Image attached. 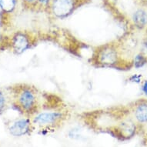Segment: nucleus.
I'll list each match as a JSON object with an SVG mask.
<instances>
[{"instance_id":"dca6fc26","label":"nucleus","mask_w":147,"mask_h":147,"mask_svg":"<svg viewBox=\"0 0 147 147\" xmlns=\"http://www.w3.org/2000/svg\"><path fill=\"white\" fill-rule=\"evenodd\" d=\"M142 91L144 93L145 96H147V80H144L142 84Z\"/></svg>"},{"instance_id":"1a4fd4ad","label":"nucleus","mask_w":147,"mask_h":147,"mask_svg":"<svg viewBox=\"0 0 147 147\" xmlns=\"http://www.w3.org/2000/svg\"><path fill=\"white\" fill-rule=\"evenodd\" d=\"M116 131L121 137L128 139L135 135L136 126L133 121L129 119H124L119 123V125L116 127Z\"/></svg>"},{"instance_id":"2eb2a0df","label":"nucleus","mask_w":147,"mask_h":147,"mask_svg":"<svg viewBox=\"0 0 147 147\" xmlns=\"http://www.w3.org/2000/svg\"><path fill=\"white\" fill-rule=\"evenodd\" d=\"M142 76L141 74H133L129 77V81L130 82H135V83H141L142 82Z\"/></svg>"},{"instance_id":"39448f33","label":"nucleus","mask_w":147,"mask_h":147,"mask_svg":"<svg viewBox=\"0 0 147 147\" xmlns=\"http://www.w3.org/2000/svg\"><path fill=\"white\" fill-rule=\"evenodd\" d=\"M34 43L33 37L27 32L19 31L15 32L9 40V46L12 52L20 55L32 47Z\"/></svg>"},{"instance_id":"6e6552de","label":"nucleus","mask_w":147,"mask_h":147,"mask_svg":"<svg viewBox=\"0 0 147 147\" xmlns=\"http://www.w3.org/2000/svg\"><path fill=\"white\" fill-rule=\"evenodd\" d=\"M133 116L136 122L140 125L147 124V102L140 101L133 106Z\"/></svg>"},{"instance_id":"f03ea898","label":"nucleus","mask_w":147,"mask_h":147,"mask_svg":"<svg viewBox=\"0 0 147 147\" xmlns=\"http://www.w3.org/2000/svg\"><path fill=\"white\" fill-rule=\"evenodd\" d=\"M66 119V113L62 110L38 112L34 114L32 119L33 125L40 128L41 132L55 130Z\"/></svg>"},{"instance_id":"ddd939ff","label":"nucleus","mask_w":147,"mask_h":147,"mask_svg":"<svg viewBox=\"0 0 147 147\" xmlns=\"http://www.w3.org/2000/svg\"><path fill=\"white\" fill-rule=\"evenodd\" d=\"M52 0H37V11L47 12Z\"/></svg>"},{"instance_id":"423d86ee","label":"nucleus","mask_w":147,"mask_h":147,"mask_svg":"<svg viewBox=\"0 0 147 147\" xmlns=\"http://www.w3.org/2000/svg\"><path fill=\"white\" fill-rule=\"evenodd\" d=\"M34 125L29 118H20L12 120L8 124V131L13 136H23L33 130Z\"/></svg>"},{"instance_id":"9d476101","label":"nucleus","mask_w":147,"mask_h":147,"mask_svg":"<svg viewBox=\"0 0 147 147\" xmlns=\"http://www.w3.org/2000/svg\"><path fill=\"white\" fill-rule=\"evenodd\" d=\"M18 0H0V9L5 14H9L14 12Z\"/></svg>"},{"instance_id":"f8f14e48","label":"nucleus","mask_w":147,"mask_h":147,"mask_svg":"<svg viewBox=\"0 0 147 147\" xmlns=\"http://www.w3.org/2000/svg\"><path fill=\"white\" fill-rule=\"evenodd\" d=\"M26 9L31 11H37V0H21Z\"/></svg>"},{"instance_id":"9b49d317","label":"nucleus","mask_w":147,"mask_h":147,"mask_svg":"<svg viewBox=\"0 0 147 147\" xmlns=\"http://www.w3.org/2000/svg\"><path fill=\"white\" fill-rule=\"evenodd\" d=\"M147 63V58L146 56L143 55L142 53H139L134 58L133 61V65L136 69H140L142 67L143 65Z\"/></svg>"},{"instance_id":"4468645a","label":"nucleus","mask_w":147,"mask_h":147,"mask_svg":"<svg viewBox=\"0 0 147 147\" xmlns=\"http://www.w3.org/2000/svg\"><path fill=\"white\" fill-rule=\"evenodd\" d=\"M8 99L5 92L0 90V114H2L5 111V109L7 107Z\"/></svg>"},{"instance_id":"f257e3e1","label":"nucleus","mask_w":147,"mask_h":147,"mask_svg":"<svg viewBox=\"0 0 147 147\" xmlns=\"http://www.w3.org/2000/svg\"><path fill=\"white\" fill-rule=\"evenodd\" d=\"M14 105L22 113L32 116L39 112V99L36 89L26 84L16 85L12 88Z\"/></svg>"},{"instance_id":"7ed1b4c3","label":"nucleus","mask_w":147,"mask_h":147,"mask_svg":"<svg viewBox=\"0 0 147 147\" xmlns=\"http://www.w3.org/2000/svg\"><path fill=\"white\" fill-rule=\"evenodd\" d=\"M91 0H52L47 12L55 19L64 20Z\"/></svg>"},{"instance_id":"0eeeda50","label":"nucleus","mask_w":147,"mask_h":147,"mask_svg":"<svg viewBox=\"0 0 147 147\" xmlns=\"http://www.w3.org/2000/svg\"><path fill=\"white\" fill-rule=\"evenodd\" d=\"M130 21L139 29L147 26V10L143 7H136L130 13Z\"/></svg>"},{"instance_id":"20e7f679","label":"nucleus","mask_w":147,"mask_h":147,"mask_svg":"<svg viewBox=\"0 0 147 147\" xmlns=\"http://www.w3.org/2000/svg\"><path fill=\"white\" fill-rule=\"evenodd\" d=\"M120 55L116 45L106 44L99 47L94 56L95 63L99 67H113L119 63Z\"/></svg>"}]
</instances>
